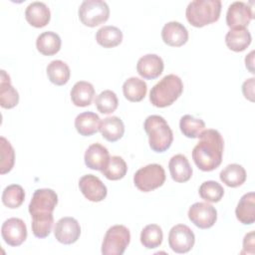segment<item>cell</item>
I'll list each match as a JSON object with an SVG mask.
<instances>
[{
    "label": "cell",
    "mask_w": 255,
    "mask_h": 255,
    "mask_svg": "<svg viewBox=\"0 0 255 255\" xmlns=\"http://www.w3.org/2000/svg\"><path fill=\"white\" fill-rule=\"evenodd\" d=\"M161 38L163 42L168 46L180 47L187 42L188 31L179 22H167L161 30Z\"/></svg>",
    "instance_id": "16"
},
{
    "label": "cell",
    "mask_w": 255,
    "mask_h": 255,
    "mask_svg": "<svg viewBox=\"0 0 255 255\" xmlns=\"http://www.w3.org/2000/svg\"><path fill=\"white\" fill-rule=\"evenodd\" d=\"M199 195L207 202H218L224 195V189L220 183L214 180H207L199 186Z\"/></svg>",
    "instance_id": "38"
},
{
    "label": "cell",
    "mask_w": 255,
    "mask_h": 255,
    "mask_svg": "<svg viewBox=\"0 0 255 255\" xmlns=\"http://www.w3.org/2000/svg\"><path fill=\"white\" fill-rule=\"evenodd\" d=\"M55 238L62 244H73L80 238L81 226L77 219L66 216L59 219L54 228Z\"/></svg>",
    "instance_id": "11"
},
{
    "label": "cell",
    "mask_w": 255,
    "mask_h": 255,
    "mask_svg": "<svg viewBox=\"0 0 255 255\" xmlns=\"http://www.w3.org/2000/svg\"><path fill=\"white\" fill-rule=\"evenodd\" d=\"M128 171V165L125 159L119 155L111 156L107 165L102 170V173L109 180L122 179Z\"/></svg>",
    "instance_id": "32"
},
{
    "label": "cell",
    "mask_w": 255,
    "mask_h": 255,
    "mask_svg": "<svg viewBox=\"0 0 255 255\" xmlns=\"http://www.w3.org/2000/svg\"><path fill=\"white\" fill-rule=\"evenodd\" d=\"M182 91L181 79L174 74H169L151 88L149 101L156 108H165L172 105L181 96Z\"/></svg>",
    "instance_id": "2"
},
{
    "label": "cell",
    "mask_w": 255,
    "mask_h": 255,
    "mask_svg": "<svg viewBox=\"0 0 255 255\" xmlns=\"http://www.w3.org/2000/svg\"><path fill=\"white\" fill-rule=\"evenodd\" d=\"M220 180L229 187H238L246 180V171L244 167L238 163L226 165L219 174Z\"/></svg>",
    "instance_id": "28"
},
{
    "label": "cell",
    "mask_w": 255,
    "mask_h": 255,
    "mask_svg": "<svg viewBox=\"0 0 255 255\" xmlns=\"http://www.w3.org/2000/svg\"><path fill=\"white\" fill-rule=\"evenodd\" d=\"M254 51H251L247 56H246V58H245V65H246V68L250 71V73H252V74H254L255 72H254Z\"/></svg>",
    "instance_id": "41"
},
{
    "label": "cell",
    "mask_w": 255,
    "mask_h": 255,
    "mask_svg": "<svg viewBox=\"0 0 255 255\" xmlns=\"http://www.w3.org/2000/svg\"><path fill=\"white\" fill-rule=\"evenodd\" d=\"M96 40L104 48H114L123 41V32L116 26H104L97 31Z\"/></svg>",
    "instance_id": "29"
},
{
    "label": "cell",
    "mask_w": 255,
    "mask_h": 255,
    "mask_svg": "<svg viewBox=\"0 0 255 255\" xmlns=\"http://www.w3.org/2000/svg\"><path fill=\"white\" fill-rule=\"evenodd\" d=\"M251 34L246 28H232L225 36L226 46L234 52H242L251 44Z\"/></svg>",
    "instance_id": "25"
},
{
    "label": "cell",
    "mask_w": 255,
    "mask_h": 255,
    "mask_svg": "<svg viewBox=\"0 0 255 255\" xmlns=\"http://www.w3.org/2000/svg\"><path fill=\"white\" fill-rule=\"evenodd\" d=\"M46 72L50 82L56 86H63L67 84L71 76L69 66L61 60L52 61L47 66Z\"/></svg>",
    "instance_id": "30"
},
{
    "label": "cell",
    "mask_w": 255,
    "mask_h": 255,
    "mask_svg": "<svg viewBox=\"0 0 255 255\" xmlns=\"http://www.w3.org/2000/svg\"><path fill=\"white\" fill-rule=\"evenodd\" d=\"M79 188L83 195L92 202L104 200L108 194L107 186L96 175L86 174L79 180Z\"/></svg>",
    "instance_id": "13"
},
{
    "label": "cell",
    "mask_w": 255,
    "mask_h": 255,
    "mask_svg": "<svg viewBox=\"0 0 255 255\" xmlns=\"http://www.w3.org/2000/svg\"><path fill=\"white\" fill-rule=\"evenodd\" d=\"M110 153L106 146L96 142L91 144L85 152V164L94 170L102 171L110 159Z\"/></svg>",
    "instance_id": "17"
},
{
    "label": "cell",
    "mask_w": 255,
    "mask_h": 255,
    "mask_svg": "<svg viewBox=\"0 0 255 255\" xmlns=\"http://www.w3.org/2000/svg\"><path fill=\"white\" fill-rule=\"evenodd\" d=\"M100 131L105 139L114 142L123 137L125 133V126L119 117L112 116L101 122Z\"/></svg>",
    "instance_id": "24"
},
{
    "label": "cell",
    "mask_w": 255,
    "mask_h": 255,
    "mask_svg": "<svg viewBox=\"0 0 255 255\" xmlns=\"http://www.w3.org/2000/svg\"><path fill=\"white\" fill-rule=\"evenodd\" d=\"M143 128L148 135V143L150 148L155 152H164L167 150L173 140V133L168 124L158 115L148 116Z\"/></svg>",
    "instance_id": "3"
},
{
    "label": "cell",
    "mask_w": 255,
    "mask_h": 255,
    "mask_svg": "<svg viewBox=\"0 0 255 255\" xmlns=\"http://www.w3.org/2000/svg\"><path fill=\"white\" fill-rule=\"evenodd\" d=\"M164 64L162 59L155 54H147L139 58L136 64V71L140 77L146 80H154L163 72Z\"/></svg>",
    "instance_id": "15"
},
{
    "label": "cell",
    "mask_w": 255,
    "mask_h": 255,
    "mask_svg": "<svg viewBox=\"0 0 255 255\" xmlns=\"http://www.w3.org/2000/svg\"><path fill=\"white\" fill-rule=\"evenodd\" d=\"M236 218L245 225L253 224L255 221V194L245 193L239 200L235 209Z\"/></svg>",
    "instance_id": "20"
},
{
    "label": "cell",
    "mask_w": 255,
    "mask_h": 255,
    "mask_svg": "<svg viewBox=\"0 0 255 255\" xmlns=\"http://www.w3.org/2000/svg\"><path fill=\"white\" fill-rule=\"evenodd\" d=\"M195 243L193 231L184 224L174 225L168 234V245L175 253L183 254L189 252Z\"/></svg>",
    "instance_id": "8"
},
{
    "label": "cell",
    "mask_w": 255,
    "mask_h": 255,
    "mask_svg": "<svg viewBox=\"0 0 255 255\" xmlns=\"http://www.w3.org/2000/svg\"><path fill=\"white\" fill-rule=\"evenodd\" d=\"M95 96L94 86L86 81L77 82L71 90V100L77 107H88L92 104Z\"/></svg>",
    "instance_id": "23"
},
{
    "label": "cell",
    "mask_w": 255,
    "mask_h": 255,
    "mask_svg": "<svg viewBox=\"0 0 255 255\" xmlns=\"http://www.w3.org/2000/svg\"><path fill=\"white\" fill-rule=\"evenodd\" d=\"M25 199V191L19 184H10L6 186L2 193V202L11 209L18 208Z\"/></svg>",
    "instance_id": "35"
},
{
    "label": "cell",
    "mask_w": 255,
    "mask_h": 255,
    "mask_svg": "<svg viewBox=\"0 0 255 255\" xmlns=\"http://www.w3.org/2000/svg\"><path fill=\"white\" fill-rule=\"evenodd\" d=\"M130 241V233L125 225H114L108 229L102 243V254L123 255Z\"/></svg>",
    "instance_id": "6"
},
{
    "label": "cell",
    "mask_w": 255,
    "mask_h": 255,
    "mask_svg": "<svg viewBox=\"0 0 255 255\" xmlns=\"http://www.w3.org/2000/svg\"><path fill=\"white\" fill-rule=\"evenodd\" d=\"M244 253H254V231L249 232L244 236L243 239V250L241 251V254Z\"/></svg>",
    "instance_id": "40"
},
{
    "label": "cell",
    "mask_w": 255,
    "mask_h": 255,
    "mask_svg": "<svg viewBox=\"0 0 255 255\" xmlns=\"http://www.w3.org/2000/svg\"><path fill=\"white\" fill-rule=\"evenodd\" d=\"M78 14L85 26L96 27L109 19L110 8L103 0H85L80 5Z\"/></svg>",
    "instance_id": "7"
},
{
    "label": "cell",
    "mask_w": 255,
    "mask_h": 255,
    "mask_svg": "<svg viewBox=\"0 0 255 255\" xmlns=\"http://www.w3.org/2000/svg\"><path fill=\"white\" fill-rule=\"evenodd\" d=\"M162 229L157 224H148L141 230L140 242L147 249L157 248L162 243Z\"/></svg>",
    "instance_id": "34"
},
{
    "label": "cell",
    "mask_w": 255,
    "mask_h": 255,
    "mask_svg": "<svg viewBox=\"0 0 255 255\" xmlns=\"http://www.w3.org/2000/svg\"><path fill=\"white\" fill-rule=\"evenodd\" d=\"M32 217V232L37 238H46L51 233L54 217L53 213L46 214H34Z\"/></svg>",
    "instance_id": "31"
},
{
    "label": "cell",
    "mask_w": 255,
    "mask_h": 255,
    "mask_svg": "<svg viewBox=\"0 0 255 255\" xmlns=\"http://www.w3.org/2000/svg\"><path fill=\"white\" fill-rule=\"evenodd\" d=\"M25 18L31 26L42 28L50 22L51 12L45 3L36 1L27 6L25 10Z\"/></svg>",
    "instance_id": "18"
},
{
    "label": "cell",
    "mask_w": 255,
    "mask_h": 255,
    "mask_svg": "<svg viewBox=\"0 0 255 255\" xmlns=\"http://www.w3.org/2000/svg\"><path fill=\"white\" fill-rule=\"evenodd\" d=\"M95 105L100 113L109 115L117 110L119 100L116 93L111 90H105L96 97Z\"/></svg>",
    "instance_id": "36"
},
{
    "label": "cell",
    "mask_w": 255,
    "mask_h": 255,
    "mask_svg": "<svg viewBox=\"0 0 255 255\" xmlns=\"http://www.w3.org/2000/svg\"><path fill=\"white\" fill-rule=\"evenodd\" d=\"M0 173L5 174L14 166L15 151L10 141L4 136L0 137Z\"/></svg>",
    "instance_id": "37"
},
{
    "label": "cell",
    "mask_w": 255,
    "mask_h": 255,
    "mask_svg": "<svg viewBox=\"0 0 255 255\" xmlns=\"http://www.w3.org/2000/svg\"><path fill=\"white\" fill-rule=\"evenodd\" d=\"M189 220L200 229L212 227L217 220V211L215 207L206 202H195L188 209Z\"/></svg>",
    "instance_id": "10"
},
{
    "label": "cell",
    "mask_w": 255,
    "mask_h": 255,
    "mask_svg": "<svg viewBox=\"0 0 255 255\" xmlns=\"http://www.w3.org/2000/svg\"><path fill=\"white\" fill-rule=\"evenodd\" d=\"M19 103V94L11 85L9 75L1 70L0 78V105L3 109H12Z\"/></svg>",
    "instance_id": "21"
},
{
    "label": "cell",
    "mask_w": 255,
    "mask_h": 255,
    "mask_svg": "<svg viewBox=\"0 0 255 255\" xmlns=\"http://www.w3.org/2000/svg\"><path fill=\"white\" fill-rule=\"evenodd\" d=\"M60 36L52 31H46L41 33L36 40L37 50L44 56H53L57 54L61 49Z\"/></svg>",
    "instance_id": "26"
},
{
    "label": "cell",
    "mask_w": 255,
    "mask_h": 255,
    "mask_svg": "<svg viewBox=\"0 0 255 255\" xmlns=\"http://www.w3.org/2000/svg\"><path fill=\"white\" fill-rule=\"evenodd\" d=\"M165 181V171L160 164L151 163L139 168L133 175L135 187L142 192H149L160 187Z\"/></svg>",
    "instance_id": "5"
},
{
    "label": "cell",
    "mask_w": 255,
    "mask_h": 255,
    "mask_svg": "<svg viewBox=\"0 0 255 255\" xmlns=\"http://www.w3.org/2000/svg\"><path fill=\"white\" fill-rule=\"evenodd\" d=\"M224 140L216 129H204L199 135V141L192 149V159L202 171L216 169L222 161Z\"/></svg>",
    "instance_id": "1"
},
{
    "label": "cell",
    "mask_w": 255,
    "mask_h": 255,
    "mask_svg": "<svg viewBox=\"0 0 255 255\" xmlns=\"http://www.w3.org/2000/svg\"><path fill=\"white\" fill-rule=\"evenodd\" d=\"M254 78H250L242 85V93L250 102H254Z\"/></svg>",
    "instance_id": "39"
},
{
    "label": "cell",
    "mask_w": 255,
    "mask_h": 255,
    "mask_svg": "<svg viewBox=\"0 0 255 255\" xmlns=\"http://www.w3.org/2000/svg\"><path fill=\"white\" fill-rule=\"evenodd\" d=\"M58 203V195L51 188L37 189L29 203L28 209L31 215L53 213Z\"/></svg>",
    "instance_id": "9"
},
{
    "label": "cell",
    "mask_w": 255,
    "mask_h": 255,
    "mask_svg": "<svg viewBox=\"0 0 255 255\" xmlns=\"http://www.w3.org/2000/svg\"><path fill=\"white\" fill-rule=\"evenodd\" d=\"M179 128L183 135L186 137L197 138L205 128V123L201 119L185 115L180 119Z\"/></svg>",
    "instance_id": "33"
},
{
    "label": "cell",
    "mask_w": 255,
    "mask_h": 255,
    "mask_svg": "<svg viewBox=\"0 0 255 255\" xmlns=\"http://www.w3.org/2000/svg\"><path fill=\"white\" fill-rule=\"evenodd\" d=\"M220 0H194L186 8L185 16L190 25L201 28L216 22L220 17Z\"/></svg>",
    "instance_id": "4"
},
{
    "label": "cell",
    "mask_w": 255,
    "mask_h": 255,
    "mask_svg": "<svg viewBox=\"0 0 255 255\" xmlns=\"http://www.w3.org/2000/svg\"><path fill=\"white\" fill-rule=\"evenodd\" d=\"M252 19V9L246 3L242 1H235L228 7L226 13V24L230 29L246 28Z\"/></svg>",
    "instance_id": "14"
},
{
    "label": "cell",
    "mask_w": 255,
    "mask_h": 255,
    "mask_svg": "<svg viewBox=\"0 0 255 255\" xmlns=\"http://www.w3.org/2000/svg\"><path fill=\"white\" fill-rule=\"evenodd\" d=\"M168 168L171 178L175 182H186L192 176V167L187 157L183 154L173 155L168 162Z\"/></svg>",
    "instance_id": "19"
},
{
    "label": "cell",
    "mask_w": 255,
    "mask_h": 255,
    "mask_svg": "<svg viewBox=\"0 0 255 255\" xmlns=\"http://www.w3.org/2000/svg\"><path fill=\"white\" fill-rule=\"evenodd\" d=\"M100 117L93 112H85L75 119V128L83 136H90L100 130Z\"/></svg>",
    "instance_id": "22"
},
{
    "label": "cell",
    "mask_w": 255,
    "mask_h": 255,
    "mask_svg": "<svg viewBox=\"0 0 255 255\" xmlns=\"http://www.w3.org/2000/svg\"><path fill=\"white\" fill-rule=\"evenodd\" d=\"M1 235L8 245L13 247L20 246L27 238L26 224L20 218H9L2 224Z\"/></svg>",
    "instance_id": "12"
},
{
    "label": "cell",
    "mask_w": 255,
    "mask_h": 255,
    "mask_svg": "<svg viewBox=\"0 0 255 255\" xmlns=\"http://www.w3.org/2000/svg\"><path fill=\"white\" fill-rule=\"evenodd\" d=\"M147 92L146 83L136 77H131L126 80L123 85V93L125 98L129 102H140L144 99Z\"/></svg>",
    "instance_id": "27"
}]
</instances>
